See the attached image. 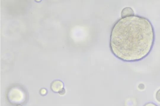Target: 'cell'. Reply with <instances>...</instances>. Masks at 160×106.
<instances>
[{"label":"cell","instance_id":"obj_1","mask_svg":"<svg viewBox=\"0 0 160 106\" xmlns=\"http://www.w3.org/2000/svg\"><path fill=\"white\" fill-rule=\"evenodd\" d=\"M154 40V30L150 22L134 15L122 17L115 23L111 31L110 48L119 60L136 61L149 54Z\"/></svg>","mask_w":160,"mask_h":106},{"label":"cell","instance_id":"obj_2","mask_svg":"<svg viewBox=\"0 0 160 106\" xmlns=\"http://www.w3.org/2000/svg\"><path fill=\"white\" fill-rule=\"evenodd\" d=\"M63 87L62 82L60 81L56 80L52 83L51 85L52 89L54 91H59L62 89Z\"/></svg>","mask_w":160,"mask_h":106},{"label":"cell","instance_id":"obj_3","mask_svg":"<svg viewBox=\"0 0 160 106\" xmlns=\"http://www.w3.org/2000/svg\"><path fill=\"white\" fill-rule=\"evenodd\" d=\"M133 10L130 7H126L123 8L121 13L122 17H125L134 15Z\"/></svg>","mask_w":160,"mask_h":106},{"label":"cell","instance_id":"obj_4","mask_svg":"<svg viewBox=\"0 0 160 106\" xmlns=\"http://www.w3.org/2000/svg\"><path fill=\"white\" fill-rule=\"evenodd\" d=\"M155 97L157 101L160 102V89L156 92Z\"/></svg>","mask_w":160,"mask_h":106},{"label":"cell","instance_id":"obj_5","mask_svg":"<svg viewBox=\"0 0 160 106\" xmlns=\"http://www.w3.org/2000/svg\"><path fill=\"white\" fill-rule=\"evenodd\" d=\"M143 106H157V105H156L155 104L153 103H148L146 104H145V105H144Z\"/></svg>","mask_w":160,"mask_h":106},{"label":"cell","instance_id":"obj_6","mask_svg":"<svg viewBox=\"0 0 160 106\" xmlns=\"http://www.w3.org/2000/svg\"><path fill=\"white\" fill-rule=\"evenodd\" d=\"M65 92V91L64 89L63 88L61 90L59 91V93L61 94H64Z\"/></svg>","mask_w":160,"mask_h":106},{"label":"cell","instance_id":"obj_7","mask_svg":"<svg viewBox=\"0 0 160 106\" xmlns=\"http://www.w3.org/2000/svg\"><path fill=\"white\" fill-rule=\"evenodd\" d=\"M46 91L44 89H42V90L41 91V93L42 94H44L46 93Z\"/></svg>","mask_w":160,"mask_h":106}]
</instances>
